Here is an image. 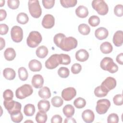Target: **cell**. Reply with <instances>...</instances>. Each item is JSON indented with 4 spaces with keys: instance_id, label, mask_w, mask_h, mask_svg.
<instances>
[{
    "instance_id": "38",
    "label": "cell",
    "mask_w": 123,
    "mask_h": 123,
    "mask_svg": "<svg viewBox=\"0 0 123 123\" xmlns=\"http://www.w3.org/2000/svg\"><path fill=\"white\" fill-rule=\"evenodd\" d=\"M58 74L62 78H67L70 74L69 69L65 67H60L58 71Z\"/></svg>"
},
{
    "instance_id": "32",
    "label": "cell",
    "mask_w": 123,
    "mask_h": 123,
    "mask_svg": "<svg viewBox=\"0 0 123 123\" xmlns=\"http://www.w3.org/2000/svg\"><path fill=\"white\" fill-rule=\"evenodd\" d=\"M78 31L83 35H87L90 32V27L86 24H80L78 27Z\"/></svg>"
},
{
    "instance_id": "3",
    "label": "cell",
    "mask_w": 123,
    "mask_h": 123,
    "mask_svg": "<svg viewBox=\"0 0 123 123\" xmlns=\"http://www.w3.org/2000/svg\"><path fill=\"white\" fill-rule=\"evenodd\" d=\"M42 39L41 35L37 31H31L27 38L26 43L30 48L37 47L41 42Z\"/></svg>"
},
{
    "instance_id": "49",
    "label": "cell",
    "mask_w": 123,
    "mask_h": 123,
    "mask_svg": "<svg viewBox=\"0 0 123 123\" xmlns=\"http://www.w3.org/2000/svg\"><path fill=\"white\" fill-rule=\"evenodd\" d=\"M9 30L8 26L4 24H1L0 25V34L1 35H6Z\"/></svg>"
},
{
    "instance_id": "34",
    "label": "cell",
    "mask_w": 123,
    "mask_h": 123,
    "mask_svg": "<svg viewBox=\"0 0 123 123\" xmlns=\"http://www.w3.org/2000/svg\"><path fill=\"white\" fill-rule=\"evenodd\" d=\"M59 62L61 64L68 65L71 63V58L70 57L65 54H59Z\"/></svg>"
},
{
    "instance_id": "4",
    "label": "cell",
    "mask_w": 123,
    "mask_h": 123,
    "mask_svg": "<svg viewBox=\"0 0 123 123\" xmlns=\"http://www.w3.org/2000/svg\"><path fill=\"white\" fill-rule=\"evenodd\" d=\"M3 105L10 115L17 113L21 111L22 108L21 104L12 99L9 100H4Z\"/></svg>"
},
{
    "instance_id": "5",
    "label": "cell",
    "mask_w": 123,
    "mask_h": 123,
    "mask_svg": "<svg viewBox=\"0 0 123 123\" xmlns=\"http://www.w3.org/2000/svg\"><path fill=\"white\" fill-rule=\"evenodd\" d=\"M28 6L29 13L32 17L38 18L41 16L42 10L38 0H29L28 2Z\"/></svg>"
},
{
    "instance_id": "10",
    "label": "cell",
    "mask_w": 123,
    "mask_h": 123,
    "mask_svg": "<svg viewBox=\"0 0 123 123\" xmlns=\"http://www.w3.org/2000/svg\"><path fill=\"white\" fill-rule=\"evenodd\" d=\"M60 64L59 54L52 55L45 62V66L48 69H53Z\"/></svg>"
},
{
    "instance_id": "26",
    "label": "cell",
    "mask_w": 123,
    "mask_h": 123,
    "mask_svg": "<svg viewBox=\"0 0 123 123\" xmlns=\"http://www.w3.org/2000/svg\"><path fill=\"white\" fill-rule=\"evenodd\" d=\"M48 49L45 46H41L37 48L36 53L37 56L39 58H44L48 54Z\"/></svg>"
},
{
    "instance_id": "1",
    "label": "cell",
    "mask_w": 123,
    "mask_h": 123,
    "mask_svg": "<svg viewBox=\"0 0 123 123\" xmlns=\"http://www.w3.org/2000/svg\"><path fill=\"white\" fill-rule=\"evenodd\" d=\"M77 46V41L74 37H64L61 41L58 47L63 51H69L75 49Z\"/></svg>"
},
{
    "instance_id": "16",
    "label": "cell",
    "mask_w": 123,
    "mask_h": 123,
    "mask_svg": "<svg viewBox=\"0 0 123 123\" xmlns=\"http://www.w3.org/2000/svg\"><path fill=\"white\" fill-rule=\"evenodd\" d=\"M109 35L108 30L104 27H101L97 28L95 32V36L99 40L106 39Z\"/></svg>"
},
{
    "instance_id": "55",
    "label": "cell",
    "mask_w": 123,
    "mask_h": 123,
    "mask_svg": "<svg viewBox=\"0 0 123 123\" xmlns=\"http://www.w3.org/2000/svg\"><path fill=\"white\" fill-rule=\"evenodd\" d=\"M0 7H2V6H3L4 5L5 0H0Z\"/></svg>"
},
{
    "instance_id": "39",
    "label": "cell",
    "mask_w": 123,
    "mask_h": 123,
    "mask_svg": "<svg viewBox=\"0 0 123 123\" xmlns=\"http://www.w3.org/2000/svg\"><path fill=\"white\" fill-rule=\"evenodd\" d=\"M88 22L91 26L95 27L98 26L100 23V19L98 16L96 15H92L89 17Z\"/></svg>"
},
{
    "instance_id": "21",
    "label": "cell",
    "mask_w": 123,
    "mask_h": 123,
    "mask_svg": "<svg viewBox=\"0 0 123 123\" xmlns=\"http://www.w3.org/2000/svg\"><path fill=\"white\" fill-rule=\"evenodd\" d=\"M109 91L102 85L97 86L94 90L95 95L98 98L104 97L107 96Z\"/></svg>"
},
{
    "instance_id": "36",
    "label": "cell",
    "mask_w": 123,
    "mask_h": 123,
    "mask_svg": "<svg viewBox=\"0 0 123 123\" xmlns=\"http://www.w3.org/2000/svg\"><path fill=\"white\" fill-rule=\"evenodd\" d=\"M76 0H60L61 5L64 8H69L74 7L77 4Z\"/></svg>"
},
{
    "instance_id": "23",
    "label": "cell",
    "mask_w": 123,
    "mask_h": 123,
    "mask_svg": "<svg viewBox=\"0 0 123 123\" xmlns=\"http://www.w3.org/2000/svg\"><path fill=\"white\" fill-rule=\"evenodd\" d=\"M49 102L47 100H41L37 103V108L39 111L47 112L50 109Z\"/></svg>"
},
{
    "instance_id": "22",
    "label": "cell",
    "mask_w": 123,
    "mask_h": 123,
    "mask_svg": "<svg viewBox=\"0 0 123 123\" xmlns=\"http://www.w3.org/2000/svg\"><path fill=\"white\" fill-rule=\"evenodd\" d=\"M3 75L6 79L12 80L14 79L16 76V73L13 69L6 68L3 71Z\"/></svg>"
},
{
    "instance_id": "6",
    "label": "cell",
    "mask_w": 123,
    "mask_h": 123,
    "mask_svg": "<svg viewBox=\"0 0 123 123\" xmlns=\"http://www.w3.org/2000/svg\"><path fill=\"white\" fill-rule=\"evenodd\" d=\"M33 92L32 87L29 84H25L16 89L15 96L17 98L22 99L30 96Z\"/></svg>"
},
{
    "instance_id": "44",
    "label": "cell",
    "mask_w": 123,
    "mask_h": 123,
    "mask_svg": "<svg viewBox=\"0 0 123 123\" xmlns=\"http://www.w3.org/2000/svg\"><path fill=\"white\" fill-rule=\"evenodd\" d=\"M3 97L4 100H11L12 99L13 97V92L10 89L5 90L3 93Z\"/></svg>"
},
{
    "instance_id": "46",
    "label": "cell",
    "mask_w": 123,
    "mask_h": 123,
    "mask_svg": "<svg viewBox=\"0 0 123 123\" xmlns=\"http://www.w3.org/2000/svg\"><path fill=\"white\" fill-rule=\"evenodd\" d=\"M42 2L43 6L47 9L52 8L54 6L55 3L54 0H43Z\"/></svg>"
},
{
    "instance_id": "35",
    "label": "cell",
    "mask_w": 123,
    "mask_h": 123,
    "mask_svg": "<svg viewBox=\"0 0 123 123\" xmlns=\"http://www.w3.org/2000/svg\"><path fill=\"white\" fill-rule=\"evenodd\" d=\"M74 105L77 109L83 108L86 105V101L84 98L79 97L74 100Z\"/></svg>"
},
{
    "instance_id": "53",
    "label": "cell",
    "mask_w": 123,
    "mask_h": 123,
    "mask_svg": "<svg viewBox=\"0 0 123 123\" xmlns=\"http://www.w3.org/2000/svg\"><path fill=\"white\" fill-rule=\"evenodd\" d=\"M64 123H76V121L74 118H71V117H67V118H66L64 121Z\"/></svg>"
},
{
    "instance_id": "2",
    "label": "cell",
    "mask_w": 123,
    "mask_h": 123,
    "mask_svg": "<svg viewBox=\"0 0 123 123\" xmlns=\"http://www.w3.org/2000/svg\"><path fill=\"white\" fill-rule=\"evenodd\" d=\"M100 66L102 69L107 71L111 74L115 73L118 70L117 65L113 62L112 59L110 57L104 58L100 62Z\"/></svg>"
},
{
    "instance_id": "47",
    "label": "cell",
    "mask_w": 123,
    "mask_h": 123,
    "mask_svg": "<svg viewBox=\"0 0 123 123\" xmlns=\"http://www.w3.org/2000/svg\"><path fill=\"white\" fill-rule=\"evenodd\" d=\"M64 37H65V35L62 33H58L55 35L54 37L53 41L56 46L58 47L61 41Z\"/></svg>"
},
{
    "instance_id": "54",
    "label": "cell",
    "mask_w": 123,
    "mask_h": 123,
    "mask_svg": "<svg viewBox=\"0 0 123 123\" xmlns=\"http://www.w3.org/2000/svg\"><path fill=\"white\" fill-rule=\"evenodd\" d=\"M0 50H2L5 46V40L2 38V37H0Z\"/></svg>"
},
{
    "instance_id": "15",
    "label": "cell",
    "mask_w": 123,
    "mask_h": 123,
    "mask_svg": "<svg viewBox=\"0 0 123 123\" xmlns=\"http://www.w3.org/2000/svg\"><path fill=\"white\" fill-rule=\"evenodd\" d=\"M44 84V79L40 74H35L32 79V85L36 88H41Z\"/></svg>"
},
{
    "instance_id": "52",
    "label": "cell",
    "mask_w": 123,
    "mask_h": 123,
    "mask_svg": "<svg viewBox=\"0 0 123 123\" xmlns=\"http://www.w3.org/2000/svg\"><path fill=\"white\" fill-rule=\"evenodd\" d=\"M123 53H121L120 54H118L116 58V60L117 61V62L122 65L123 64Z\"/></svg>"
},
{
    "instance_id": "37",
    "label": "cell",
    "mask_w": 123,
    "mask_h": 123,
    "mask_svg": "<svg viewBox=\"0 0 123 123\" xmlns=\"http://www.w3.org/2000/svg\"><path fill=\"white\" fill-rule=\"evenodd\" d=\"M51 102L52 105L55 107H60L62 106L63 103V99L59 96H55L53 97Z\"/></svg>"
},
{
    "instance_id": "56",
    "label": "cell",
    "mask_w": 123,
    "mask_h": 123,
    "mask_svg": "<svg viewBox=\"0 0 123 123\" xmlns=\"http://www.w3.org/2000/svg\"><path fill=\"white\" fill-rule=\"evenodd\" d=\"M31 122L33 123V121H26L25 122V123H26V122Z\"/></svg>"
},
{
    "instance_id": "25",
    "label": "cell",
    "mask_w": 123,
    "mask_h": 123,
    "mask_svg": "<svg viewBox=\"0 0 123 123\" xmlns=\"http://www.w3.org/2000/svg\"><path fill=\"white\" fill-rule=\"evenodd\" d=\"M39 96L44 99H48L51 97V92L49 88L47 86H44L38 91Z\"/></svg>"
},
{
    "instance_id": "7",
    "label": "cell",
    "mask_w": 123,
    "mask_h": 123,
    "mask_svg": "<svg viewBox=\"0 0 123 123\" xmlns=\"http://www.w3.org/2000/svg\"><path fill=\"white\" fill-rule=\"evenodd\" d=\"M92 8L95 10L98 14L104 15L109 11L108 6L105 1L103 0H94L92 2Z\"/></svg>"
},
{
    "instance_id": "9",
    "label": "cell",
    "mask_w": 123,
    "mask_h": 123,
    "mask_svg": "<svg viewBox=\"0 0 123 123\" xmlns=\"http://www.w3.org/2000/svg\"><path fill=\"white\" fill-rule=\"evenodd\" d=\"M11 36L14 42H20L23 38V31L22 28L17 25L13 26L11 31Z\"/></svg>"
},
{
    "instance_id": "30",
    "label": "cell",
    "mask_w": 123,
    "mask_h": 123,
    "mask_svg": "<svg viewBox=\"0 0 123 123\" xmlns=\"http://www.w3.org/2000/svg\"><path fill=\"white\" fill-rule=\"evenodd\" d=\"M48 116L45 112L39 111L36 114V120L38 123H44L47 121Z\"/></svg>"
},
{
    "instance_id": "43",
    "label": "cell",
    "mask_w": 123,
    "mask_h": 123,
    "mask_svg": "<svg viewBox=\"0 0 123 123\" xmlns=\"http://www.w3.org/2000/svg\"><path fill=\"white\" fill-rule=\"evenodd\" d=\"M118 122L119 117L116 113H111L107 118V122L108 123H117Z\"/></svg>"
},
{
    "instance_id": "27",
    "label": "cell",
    "mask_w": 123,
    "mask_h": 123,
    "mask_svg": "<svg viewBox=\"0 0 123 123\" xmlns=\"http://www.w3.org/2000/svg\"><path fill=\"white\" fill-rule=\"evenodd\" d=\"M100 49L101 51L103 53L109 54L112 51L113 47L110 42L108 41H105L104 42H103L100 45Z\"/></svg>"
},
{
    "instance_id": "12",
    "label": "cell",
    "mask_w": 123,
    "mask_h": 123,
    "mask_svg": "<svg viewBox=\"0 0 123 123\" xmlns=\"http://www.w3.org/2000/svg\"><path fill=\"white\" fill-rule=\"evenodd\" d=\"M55 24L54 16L50 14L45 15L42 21V25L45 28L50 29L53 27Z\"/></svg>"
},
{
    "instance_id": "40",
    "label": "cell",
    "mask_w": 123,
    "mask_h": 123,
    "mask_svg": "<svg viewBox=\"0 0 123 123\" xmlns=\"http://www.w3.org/2000/svg\"><path fill=\"white\" fill-rule=\"evenodd\" d=\"M11 118L12 122L14 123H20L23 119V115L21 111L18 113L11 114Z\"/></svg>"
},
{
    "instance_id": "8",
    "label": "cell",
    "mask_w": 123,
    "mask_h": 123,
    "mask_svg": "<svg viewBox=\"0 0 123 123\" xmlns=\"http://www.w3.org/2000/svg\"><path fill=\"white\" fill-rule=\"evenodd\" d=\"M111 106V102L108 99H101L97 102L96 110L99 114H105L107 112Z\"/></svg>"
},
{
    "instance_id": "19",
    "label": "cell",
    "mask_w": 123,
    "mask_h": 123,
    "mask_svg": "<svg viewBox=\"0 0 123 123\" xmlns=\"http://www.w3.org/2000/svg\"><path fill=\"white\" fill-rule=\"evenodd\" d=\"M28 67L29 69L33 72H38L42 69V64L39 61L33 59L29 62Z\"/></svg>"
},
{
    "instance_id": "20",
    "label": "cell",
    "mask_w": 123,
    "mask_h": 123,
    "mask_svg": "<svg viewBox=\"0 0 123 123\" xmlns=\"http://www.w3.org/2000/svg\"><path fill=\"white\" fill-rule=\"evenodd\" d=\"M75 13L76 15L81 18H84L88 15V11L87 8L83 5L79 6L75 10Z\"/></svg>"
},
{
    "instance_id": "28",
    "label": "cell",
    "mask_w": 123,
    "mask_h": 123,
    "mask_svg": "<svg viewBox=\"0 0 123 123\" xmlns=\"http://www.w3.org/2000/svg\"><path fill=\"white\" fill-rule=\"evenodd\" d=\"M62 111L65 116L67 117H71L74 114L75 110L72 105L67 104L63 108Z\"/></svg>"
},
{
    "instance_id": "45",
    "label": "cell",
    "mask_w": 123,
    "mask_h": 123,
    "mask_svg": "<svg viewBox=\"0 0 123 123\" xmlns=\"http://www.w3.org/2000/svg\"><path fill=\"white\" fill-rule=\"evenodd\" d=\"M113 101L115 105L121 106L123 104V95L122 94H117L113 98Z\"/></svg>"
},
{
    "instance_id": "14",
    "label": "cell",
    "mask_w": 123,
    "mask_h": 123,
    "mask_svg": "<svg viewBox=\"0 0 123 123\" xmlns=\"http://www.w3.org/2000/svg\"><path fill=\"white\" fill-rule=\"evenodd\" d=\"M82 118L85 122L86 123H91L94 120L95 115L92 111L87 109L82 112Z\"/></svg>"
},
{
    "instance_id": "11",
    "label": "cell",
    "mask_w": 123,
    "mask_h": 123,
    "mask_svg": "<svg viewBox=\"0 0 123 123\" xmlns=\"http://www.w3.org/2000/svg\"><path fill=\"white\" fill-rule=\"evenodd\" d=\"M76 94V91L74 88L72 87L64 89L62 92V97L66 101H70L74 98Z\"/></svg>"
},
{
    "instance_id": "42",
    "label": "cell",
    "mask_w": 123,
    "mask_h": 123,
    "mask_svg": "<svg viewBox=\"0 0 123 123\" xmlns=\"http://www.w3.org/2000/svg\"><path fill=\"white\" fill-rule=\"evenodd\" d=\"M114 13L118 17H122L123 15V6L122 4L116 5L114 9Z\"/></svg>"
},
{
    "instance_id": "50",
    "label": "cell",
    "mask_w": 123,
    "mask_h": 123,
    "mask_svg": "<svg viewBox=\"0 0 123 123\" xmlns=\"http://www.w3.org/2000/svg\"><path fill=\"white\" fill-rule=\"evenodd\" d=\"M62 117L58 114L54 115L51 119V123H61L62 122Z\"/></svg>"
},
{
    "instance_id": "13",
    "label": "cell",
    "mask_w": 123,
    "mask_h": 123,
    "mask_svg": "<svg viewBox=\"0 0 123 123\" xmlns=\"http://www.w3.org/2000/svg\"><path fill=\"white\" fill-rule=\"evenodd\" d=\"M101 85L110 91L116 86V81L115 78L112 77H108L102 82Z\"/></svg>"
},
{
    "instance_id": "31",
    "label": "cell",
    "mask_w": 123,
    "mask_h": 123,
    "mask_svg": "<svg viewBox=\"0 0 123 123\" xmlns=\"http://www.w3.org/2000/svg\"><path fill=\"white\" fill-rule=\"evenodd\" d=\"M16 20L18 23L22 25L26 24L29 21V18L28 15L24 12H20L18 14Z\"/></svg>"
},
{
    "instance_id": "33",
    "label": "cell",
    "mask_w": 123,
    "mask_h": 123,
    "mask_svg": "<svg viewBox=\"0 0 123 123\" xmlns=\"http://www.w3.org/2000/svg\"><path fill=\"white\" fill-rule=\"evenodd\" d=\"M19 79L22 81H25L28 77V74L27 70L24 67H21L18 70Z\"/></svg>"
},
{
    "instance_id": "48",
    "label": "cell",
    "mask_w": 123,
    "mask_h": 123,
    "mask_svg": "<svg viewBox=\"0 0 123 123\" xmlns=\"http://www.w3.org/2000/svg\"><path fill=\"white\" fill-rule=\"evenodd\" d=\"M82 69V66L79 63H74L71 67V71L74 74H78L79 73Z\"/></svg>"
},
{
    "instance_id": "29",
    "label": "cell",
    "mask_w": 123,
    "mask_h": 123,
    "mask_svg": "<svg viewBox=\"0 0 123 123\" xmlns=\"http://www.w3.org/2000/svg\"><path fill=\"white\" fill-rule=\"evenodd\" d=\"M35 107L33 104H27L25 105L24 109V112L27 116H32L35 112Z\"/></svg>"
},
{
    "instance_id": "17",
    "label": "cell",
    "mask_w": 123,
    "mask_h": 123,
    "mask_svg": "<svg viewBox=\"0 0 123 123\" xmlns=\"http://www.w3.org/2000/svg\"><path fill=\"white\" fill-rule=\"evenodd\" d=\"M88 52L86 49H80L75 53V58L79 62H85L88 59Z\"/></svg>"
},
{
    "instance_id": "18",
    "label": "cell",
    "mask_w": 123,
    "mask_h": 123,
    "mask_svg": "<svg viewBox=\"0 0 123 123\" xmlns=\"http://www.w3.org/2000/svg\"><path fill=\"white\" fill-rule=\"evenodd\" d=\"M123 33L122 30L116 31L113 37V42L116 47H120L122 45L123 42Z\"/></svg>"
},
{
    "instance_id": "24",
    "label": "cell",
    "mask_w": 123,
    "mask_h": 123,
    "mask_svg": "<svg viewBox=\"0 0 123 123\" xmlns=\"http://www.w3.org/2000/svg\"><path fill=\"white\" fill-rule=\"evenodd\" d=\"M5 59L8 61H11L15 58L16 52L15 50L12 48H8L6 49L4 52Z\"/></svg>"
},
{
    "instance_id": "51",
    "label": "cell",
    "mask_w": 123,
    "mask_h": 123,
    "mask_svg": "<svg viewBox=\"0 0 123 123\" xmlns=\"http://www.w3.org/2000/svg\"><path fill=\"white\" fill-rule=\"evenodd\" d=\"M7 16L6 12L4 9L0 10V21H2L4 20Z\"/></svg>"
},
{
    "instance_id": "41",
    "label": "cell",
    "mask_w": 123,
    "mask_h": 123,
    "mask_svg": "<svg viewBox=\"0 0 123 123\" xmlns=\"http://www.w3.org/2000/svg\"><path fill=\"white\" fill-rule=\"evenodd\" d=\"M20 1L18 0H8L7 1L8 6L12 9H16L18 8Z\"/></svg>"
}]
</instances>
